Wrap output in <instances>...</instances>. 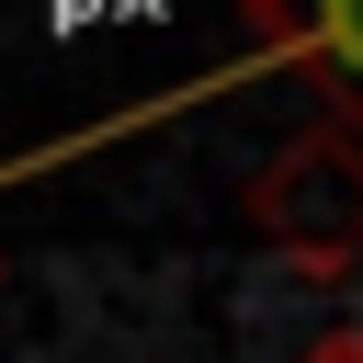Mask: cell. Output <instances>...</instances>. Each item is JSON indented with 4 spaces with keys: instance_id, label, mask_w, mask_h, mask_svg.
Segmentation results:
<instances>
[{
    "instance_id": "6da1fadb",
    "label": "cell",
    "mask_w": 363,
    "mask_h": 363,
    "mask_svg": "<svg viewBox=\"0 0 363 363\" xmlns=\"http://www.w3.org/2000/svg\"><path fill=\"white\" fill-rule=\"evenodd\" d=\"M238 227H250L284 272L340 284V272L363 261V113H318V125H295V136L250 170Z\"/></svg>"
},
{
    "instance_id": "7a4b0ae2",
    "label": "cell",
    "mask_w": 363,
    "mask_h": 363,
    "mask_svg": "<svg viewBox=\"0 0 363 363\" xmlns=\"http://www.w3.org/2000/svg\"><path fill=\"white\" fill-rule=\"evenodd\" d=\"M238 23H250V45H238L227 68H204V79H182V91H159L147 113L227 102V91H250L261 68L329 79V113H363V0H238ZM147 113H136V125H147ZM102 136H125V125H91V136H57V147H34V159H0V193L34 182V170H57V159H79V147H102Z\"/></svg>"
},
{
    "instance_id": "3957f363",
    "label": "cell",
    "mask_w": 363,
    "mask_h": 363,
    "mask_svg": "<svg viewBox=\"0 0 363 363\" xmlns=\"http://www.w3.org/2000/svg\"><path fill=\"white\" fill-rule=\"evenodd\" d=\"M306 363H363V329H329V340H318Z\"/></svg>"
}]
</instances>
